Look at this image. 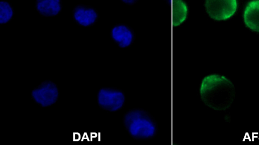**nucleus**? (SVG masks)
<instances>
[{"label":"nucleus","mask_w":259,"mask_h":145,"mask_svg":"<svg viewBox=\"0 0 259 145\" xmlns=\"http://www.w3.org/2000/svg\"><path fill=\"white\" fill-rule=\"evenodd\" d=\"M199 94L201 101L215 111H225L231 106L235 96V87L226 76L212 74L202 80Z\"/></svg>","instance_id":"nucleus-1"},{"label":"nucleus","mask_w":259,"mask_h":145,"mask_svg":"<svg viewBox=\"0 0 259 145\" xmlns=\"http://www.w3.org/2000/svg\"><path fill=\"white\" fill-rule=\"evenodd\" d=\"M123 125L134 139L148 140L158 132V125L154 117L142 109H133L127 111L123 118Z\"/></svg>","instance_id":"nucleus-2"},{"label":"nucleus","mask_w":259,"mask_h":145,"mask_svg":"<svg viewBox=\"0 0 259 145\" xmlns=\"http://www.w3.org/2000/svg\"><path fill=\"white\" fill-rule=\"evenodd\" d=\"M204 6L207 15L216 21L231 18L238 8L237 0H204Z\"/></svg>","instance_id":"nucleus-3"},{"label":"nucleus","mask_w":259,"mask_h":145,"mask_svg":"<svg viewBox=\"0 0 259 145\" xmlns=\"http://www.w3.org/2000/svg\"><path fill=\"white\" fill-rule=\"evenodd\" d=\"M125 96L124 92L118 88L102 87L97 93V103L103 109L115 112L124 105Z\"/></svg>","instance_id":"nucleus-4"},{"label":"nucleus","mask_w":259,"mask_h":145,"mask_svg":"<svg viewBox=\"0 0 259 145\" xmlns=\"http://www.w3.org/2000/svg\"><path fill=\"white\" fill-rule=\"evenodd\" d=\"M31 95L36 104L42 107H46L56 102L59 92L57 85L51 81L47 80L32 90Z\"/></svg>","instance_id":"nucleus-5"},{"label":"nucleus","mask_w":259,"mask_h":145,"mask_svg":"<svg viewBox=\"0 0 259 145\" xmlns=\"http://www.w3.org/2000/svg\"><path fill=\"white\" fill-rule=\"evenodd\" d=\"M73 18L78 25L90 27L95 24L99 15L98 11L91 6L77 5L73 10Z\"/></svg>","instance_id":"nucleus-6"},{"label":"nucleus","mask_w":259,"mask_h":145,"mask_svg":"<svg viewBox=\"0 0 259 145\" xmlns=\"http://www.w3.org/2000/svg\"><path fill=\"white\" fill-rule=\"evenodd\" d=\"M111 37L118 46L124 48L128 47L133 43L135 34L129 26L120 24L112 27L111 30Z\"/></svg>","instance_id":"nucleus-7"},{"label":"nucleus","mask_w":259,"mask_h":145,"mask_svg":"<svg viewBox=\"0 0 259 145\" xmlns=\"http://www.w3.org/2000/svg\"><path fill=\"white\" fill-rule=\"evenodd\" d=\"M243 19L246 27L252 31L259 32V0H250L246 4Z\"/></svg>","instance_id":"nucleus-8"},{"label":"nucleus","mask_w":259,"mask_h":145,"mask_svg":"<svg viewBox=\"0 0 259 145\" xmlns=\"http://www.w3.org/2000/svg\"><path fill=\"white\" fill-rule=\"evenodd\" d=\"M35 7L38 13L44 17L58 15L62 10L61 0H36Z\"/></svg>","instance_id":"nucleus-9"},{"label":"nucleus","mask_w":259,"mask_h":145,"mask_svg":"<svg viewBox=\"0 0 259 145\" xmlns=\"http://www.w3.org/2000/svg\"><path fill=\"white\" fill-rule=\"evenodd\" d=\"M188 6L183 0H172V23L178 26L187 19Z\"/></svg>","instance_id":"nucleus-10"},{"label":"nucleus","mask_w":259,"mask_h":145,"mask_svg":"<svg viewBox=\"0 0 259 145\" xmlns=\"http://www.w3.org/2000/svg\"><path fill=\"white\" fill-rule=\"evenodd\" d=\"M14 10L10 3L2 0L0 3V23L6 24L12 19Z\"/></svg>","instance_id":"nucleus-11"},{"label":"nucleus","mask_w":259,"mask_h":145,"mask_svg":"<svg viewBox=\"0 0 259 145\" xmlns=\"http://www.w3.org/2000/svg\"><path fill=\"white\" fill-rule=\"evenodd\" d=\"M121 1L126 4L132 5H134L135 3H136L138 0H121Z\"/></svg>","instance_id":"nucleus-12"}]
</instances>
